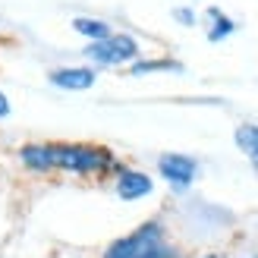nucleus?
I'll return each mask as SVG.
<instances>
[{"instance_id":"1","label":"nucleus","mask_w":258,"mask_h":258,"mask_svg":"<svg viewBox=\"0 0 258 258\" xmlns=\"http://www.w3.org/2000/svg\"><path fill=\"white\" fill-rule=\"evenodd\" d=\"M19 164L32 173H76V176H101L117 167V158L98 145H73V142H29L19 148Z\"/></svg>"},{"instance_id":"2","label":"nucleus","mask_w":258,"mask_h":258,"mask_svg":"<svg viewBox=\"0 0 258 258\" xmlns=\"http://www.w3.org/2000/svg\"><path fill=\"white\" fill-rule=\"evenodd\" d=\"M104 258H183V252L167 239V227L161 221H145L133 233L113 239Z\"/></svg>"},{"instance_id":"3","label":"nucleus","mask_w":258,"mask_h":258,"mask_svg":"<svg viewBox=\"0 0 258 258\" xmlns=\"http://www.w3.org/2000/svg\"><path fill=\"white\" fill-rule=\"evenodd\" d=\"M85 57L98 67H123V63L139 60V41L126 32H113L101 41H92L85 47Z\"/></svg>"},{"instance_id":"4","label":"nucleus","mask_w":258,"mask_h":258,"mask_svg":"<svg viewBox=\"0 0 258 258\" xmlns=\"http://www.w3.org/2000/svg\"><path fill=\"white\" fill-rule=\"evenodd\" d=\"M158 170H161V176H164L176 192H186L192 183H196L199 161H196V158H189V154H161Z\"/></svg>"},{"instance_id":"5","label":"nucleus","mask_w":258,"mask_h":258,"mask_svg":"<svg viewBox=\"0 0 258 258\" xmlns=\"http://www.w3.org/2000/svg\"><path fill=\"white\" fill-rule=\"evenodd\" d=\"M54 88H63V92H85V88L95 85V70L88 67H63V70H54L47 76Z\"/></svg>"},{"instance_id":"6","label":"nucleus","mask_w":258,"mask_h":258,"mask_svg":"<svg viewBox=\"0 0 258 258\" xmlns=\"http://www.w3.org/2000/svg\"><path fill=\"white\" fill-rule=\"evenodd\" d=\"M151 189H154L151 176L142 170H120V176H117V196L123 202H139V199L151 196Z\"/></svg>"},{"instance_id":"7","label":"nucleus","mask_w":258,"mask_h":258,"mask_svg":"<svg viewBox=\"0 0 258 258\" xmlns=\"http://www.w3.org/2000/svg\"><path fill=\"white\" fill-rule=\"evenodd\" d=\"M73 29L79 32L82 38H88V41H101V38L113 35V29H110L107 22H101V19H92V16H76V19H73Z\"/></svg>"},{"instance_id":"8","label":"nucleus","mask_w":258,"mask_h":258,"mask_svg":"<svg viewBox=\"0 0 258 258\" xmlns=\"http://www.w3.org/2000/svg\"><path fill=\"white\" fill-rule=\"evenodd\" d=\"M208 19H211V25H208V41H224V38H230L236 32V22L230 19V16H224L221 10H208Z\"/></svg>"},{"instance_id":"9","label":"nucleus","mask_w":258,"mask_h":258,"mask_svg":"<svg viewBox=\"0 0 258 258\" xmlns=\"http://www.w3.org/2000/svg\"><path fill=\"white\" fill-rule=\"evenodd\" d=\"M145 73H183V63H176V60H136L133 76H145Z\"/></svg>"},{"instance_id":"10","label":"nucleus","mask_w":258,"mask_h":258,"mask_svg":"<svg viewBox=\"0 0 258 258\" xmlns=\"http://www.w3.org/2000/svg\"><path fill=\"white\" fill-rule=\"evenodd\" d=\"M236 145L258 164V126H252V123L239 126V129H236Z\"/></svg>"},{"instance_id":"11","label":"nucleus","mask_w":258,"mask_h":258,"mask_svg":"<svg viewBox=\"0 0 258 258\" xmlns=\"http://www.w3.org/2000/svg\"><path fill=\"white\" fill-rule=\"evenodd\" d=\"M173 19L179 25H196V13L192 10H173Z\"/></svg>"},{"instance_id":"12","label":"nucleus","mask_w":258,"mask_h":258,"mask_svg":"<svg viewBox=\"0 0 258 258\" xmlns=\"http://www.w3.org/2000/svg\"><path fill=\"white\" fill-rule=\"evenodd\" d=\"M10 110H13V107H10V98L0 92V120H7V117H10Z\"/></svg>"},{"instance_id":"13","label":"nucleus","mask_w":258,"mask_h":258,"mask_svg":"<svg viewBox=\"0 0 258 258\" xmlns=\"http://www.w3.org/2000/svg\"><path fill=\"white\" fill-rule=\"evenodd\" d=\"M202 258H224V255H214V252H208V255H202Z\"/></svg>"},{"instance_id":"14","label":"nucleus","mask_w":258,"mask_h":258,"mask_svg":"<svg viewBox=\"0 0 258 258\" xmlns=\"http://www.w3.org/2000/svg\"><path fill=\"white\" fill-rule=\"evenodd\" d=\"M246 258H258V252H255V255H246Z\"/></svg>"}]
</instances>
